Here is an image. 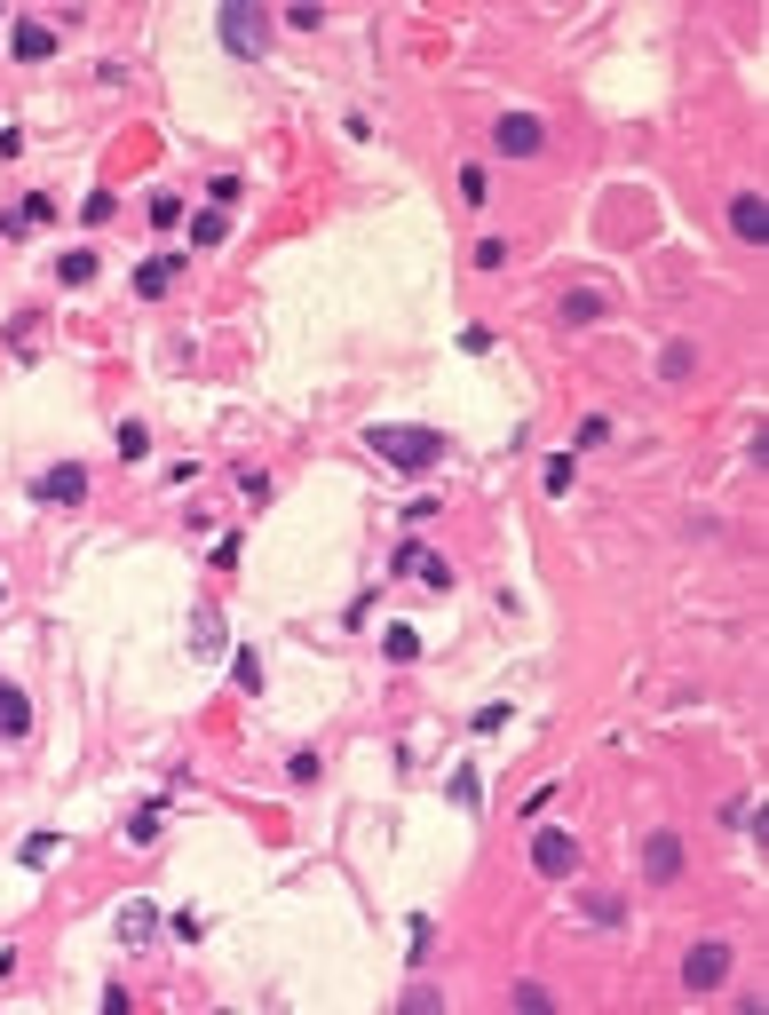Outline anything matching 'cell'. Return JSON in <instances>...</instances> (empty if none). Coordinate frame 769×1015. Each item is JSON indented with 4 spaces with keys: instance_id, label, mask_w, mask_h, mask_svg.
<instances>
[{
    "instance_id": "29",
    "label": "cell",
    "mask_w": 769,
    "mask_h": 1015,
    "mask_svg": "<svg viewBox=\"0 0 769 1015\" xmlns=\"http://www.w3.org/2000/svg\"><path fill=\"white\" fill-rule=\"evenodd\" d=\"M80 215H88V223H111V215H119V191H88Z\"/></svg>"
},
{
    "instance_id": "25",
    "label": "cell",
    "mask_w": 769,
    "mask_h": 1015,
    "mask_svg": "<svg viewBox=\"0 0 769 1015\" xmlns=\"http://www.w3.org/2000/svg\"><path fill=\"white\" fill-rule=\"evenodd\" d=\"M191 651H222V619L215 611H191Z\"/></svg>"
},
{
    "instance_id": "26",
    "label": "cell",
    "mask_w": 769,
    "mask_h": 1015,
    "mask_svg": "<svg viewBox=\"0 0 769 1015\" xmlns=\"http://www.w3.org/2000/svg\"><path fill=\"white\" fill-rule=\"evenodd\" d=\"M318 770H326V762H318V746H294V754H286V778H294V786H310Z\"/></svg>"
},
{
    "instance_id": "8",
    "label": "cell",
    "mask_w": 769,
    "mask_h": 1015,
    "mask_svg": "<svg viewBox=\"0 0 769 1015\" xmlns=\"http://www.w3.org/2000/svg\"><path fill=\"white\" fill-rule=\"evenodd\" d=\"M730 230H738V246H769V207H762V191H738V199H730Z\"/></svg>"
},
{
    "instance_id": "22",
    "label": "cell",
    "mask_w": 769,
    "mask_h": 1015,
    "mask_svg": "<svg viewBox=\"0 0 769 1015\" xmlns=\"http://www.w3.org/2000/svg\"><path fill=\"white\" fill-rule=\"evenodd\" d=\"M571 476H579V452H555L548 468H540V484H548L555 500H563V492H571Z\"/></svg>"
},
{
    "instance_id": "23",
    "label": "cell",
    "mask_w": 769,
    "mask_h": 1015,
    "mask_svg": "<svg viewBox=\"0 0 769 1015\" xmlns=\"http://www.w3.org/2000/svg\"><path fill=\"white\" fill-rule=\"evenodd\" d=\"M238 199H246V175H215V183H207V207H215V215H230Z\"/></svg>"
},
{
    "instance_id": "27",
    "label": "cell",
    "mask_w": 769,
    "mask_h": 1015,
    "mask_svg": "<svg viewBox=\"0 0 769 1015\" xmlns=\"http://www.w3.org/2000/svg\"><path fill=\"white\" fill-rule=\"evenodd\" d=\"M460 199L484 207V199H492V175H484V167H460Z\"/></svg>"
},
{
    "instance_id": "1",
    "label": "cell",
    "mask_w": 769,
    "mask_h": 1015,
    "mask_svg": "<svg viewBox=\"0 0 769 1015\" xmlns=\"http://www.w3.org/2000/svg\"><path fill=\"white\" fill-rule=\"evenodd\" d=\"M444 429H405V421H373L365 429V452L381 460V468H405V476H421V468H437L444 460Z\"/></svg>"
},
{
    "instance_id": "24",
    "label": "cell",
    "mask_w": 769,
    "mask_h": 1015,
    "mask_svg": "<svg viewBox=\"0 0 769 1015\" xmlns=\"http://www.w3.org/2000/svg\"><path fill=\"white\" fill-rule=\"evenodd\" d=\"M222 238H230V215H215V207L191 215V246H222Z\"/></svg>"
},
{
    "instance_id": "3",
    "label": "cell",
    "mask_w": 769,
    "mask_h": 1015,
    "mask_svg": "<svg viewBox=\"0 0 769 1015\" xmlns=\"http://www.w3.org/2000/svg\"><path fill=\"white\" fill-rule=\"evenodd\" d=\"M532 873H540V881H571V873H579V833H571V825H540V833H532Z\"/></svg>"
},
{
    "instance_id": "32",
    "label": "cell",
    "mask_w": 769,
    "mask_h": 1015,
    "mask_svg": "<svg viewBox=\"0 0 769 1015\" xmlns=\"http://www.w3.org/2000/svg\"><path fill=\"white\" fill-rule=\"evenodd\" d=\"M603 437H611V413H587V421H579V445H571V452H587V445H603Z\"/></svg>"
},
{
    "instance_id": "28",
    "label": "cell",
    "mask_w": 769,
    "mask_h": 1015,
    "mask_svg": "<svg viewBox=\"0 0 769 1015\" xmlns=\"http://www.w3.org/2000/svg\"><path fill=\"white\" fill-rule=\"evenodd\" d=\"M56 849H64V833H32V841H24V849H16V857H24V865H48V857H56Z\"/></svg>"
},
{
    "instance_id": "7",
    "label": "cell",
    "mask_w": 769,
    "mask_h": 1015,
    "mask_svg": "<svg viewBox=\"0 0 769 1015\" xmlns=\"http://www.w3.org/2000/svg\"><path fill=\"white\" fill-rule=\"evenodd\" d=\"M643 881H651V889H674V881H682V841H674L666 825L643 841Z\"/></svg>"
},
{
    "instance_id": "5",
    "label": "cell",
    "mask_w": 769,
    "mask_h": 1015,
    "mask_svg": "<svg viewBox=\"0 0 769 1015\" xmlns=\"http://www.w3.org/2000/svg\"><path fill=\"white\" fill-rule=\"evenodd\" d=\"M32 500H40V508H80V500H88V468H80V460L40 468V476H32Z\"/></svg>"
},
{
    "instance_id": "11",
    "label": "cell",
    "mask_w": 769,
    "mask_h": 1015,
    "mask_svg": "<svg viewBox=\"0 0 769 1015\" xmlns=\"http://www.w3.org/2000/svg\"><path fill=\"white\" fill-rule=\"evenodd\" d=\"M8 48H16V64H48V56H56V32H48V24H32V16H24V24H16V32H8Z\"/></svg>"
},
{
    "instance_id": "35",
    "label": "cell",
    "mask_w": 769,
    "mask_h": 1015,
    "mask_svg": "<svg viewBox=\"0 0 769 1015\" xmlns=\"http://www.w3.org/2000/svg\"><path fill=\"white\" fill-rule=\"evenodd\" d=\"M468 262H476V270H500V262H508V238H484V246H476Z\"/></svg>"
},
{
    "instance_id": "17",
    "label": "cell",
    "mask_w": 769,
    "mask_h": 1015,
    "mask_svg": "<svg viewBox=\"0 0 769 1015\" xmlns=\"http://www.w3.org/2000/svg\"><path fill=\"white\" fill-rule=\"evenodd\" d=\"M159 825H167V801H143V809L127 817V841H135V849H151V841H159Z\"/></svg>"
},
{
    "instance_id": "21",
    "label": "cell",
    "mask_w": 769,
    "mask_h": 1015,
    "mask_svg": "<svg viewBox=\"0 0 769 1015\" xmlns=\"http://www.w3.org/2000/svg\"><path fill=\"white\" fill-rule=\"evenodd\" d=\"M111 445H119V460H151V429H143V421H119Z\"/></svg>"
},
{
    "instance_id": "37",
    "label": "cell",
    "mask_w": 769,
    "mask_h": 1015,
    "mask_svg": "<svg viewBox=\"0 0 769 1015\" xmlns=\"http://www.w3.org/2000/svg\"><path fill=\"white\" fill-rule=\"evenodd\" d=\"M8 976H16V944H0V984H8Z\"/></svg>"
},
{
    "instance_id": "38",
    "label": "cell",
    "mask_w": 769,
    "mask_h": 1015,
    "mask_svg": "<svg viewBox=\"0 0 769 1015\" xmlns=\"http://www.w3.org/2000/svg\"><path fill=\"white\" fill-rule=\"evenodd\" d=\"M0 595H8V579H0Z\"/></svg>"
},
{
    "instance_id": "10",
    "label": "cell",
    "mask_w": 769,
    "mask_h": 1015,
    "mask_svg": "<svg viewBox=\"0 0 769 1015\" xmlns=\"http://www.w3.org/2000/svg\"><path fill=\"white\" fill-rule=\"evenodd\" d=\"M183 270H191V254H151V262L135 270V294H143V302H159V294H167Z\"/></svg>"
},
{
    "instance_id": "36",
    "label": "cell",
    "mask_w": 769,
    "mask_h": 1015,
    "mask_svg": "<svg viewBox=\"0 0 769 1015\" xmlns=\"http://www.w3.org/2000/svg\"><path fill=\"white\" fill-rule=\"evenodd\" d=\"M230 675H238V690H262V659H254V651H238V667H230Z\"/></svg>"
},
{
    "instance_id": "34",
    "label": "cell",
    "mask_w": 769,
    "mask_h": 1015,
    "mask_svg": "<svg viewBox=\"0 0 769 1015\" xmlns=\"http://www.w3.org/2000/svg\"><path fill=\"white\" fill-rule=\"evenodd\" d=\"M405 1008H413V1015H444V992H429V984H413V992H405Z\"/></svg>"
},
{
    "instance_id": "18",
    "label": "cell",
    "mask_w": 769,
    "mask_h": 1015,
    "mask_svg": "<svg viewBox=\"0 0 769 1015\" xmlns=\"http://www.w3.org/2000/svg\"><path fill=\"white\" fill-rule=\"evenodd\" d=\"M690 365H698L690 341H666V349H659V381H690Z\"/></svg>"
},
{
    "instance_id": "12",
    "label": "cell",
    "mask_w": 769,
    "mask_h": 1015,
    "mask_svg": "<svg viewBox=\"0 0 769 1015\" xmlns=\"http://www.w3.org/2000/svg\"><path fill=\"white\" fill-rule=\"evenodd\" d=\"M151 936H159V904H119V944H151Z\"/></svg>"
},
{
    "instance_id": "15",
    "label": "cell",
    "mask_w": 769,
    "mask_h": 1015,
    "mask_svg": "<svg viewBox=\"0 0 769 1015\" xmlns=\"http://www.w3.org/2000/svg\"><path fill=\"white\" fill-rule=\"evenodd\" d=\"M96 270H104V262H96V246H72V254H56V278H64V286H88Z\"/></svg>"
},
{
    "instance_id": "14",
    "label": "cell",
    "mask_w": 769,
    "mask_h": 1015,
    "mask_svg": "<svg viewBox=\"0 0 769 1015\" xmlns=\"http://www.w3.org/2000/svg\"><path fill=\"white\" fill-rule=\"evenodd\" d=\"M24 730H32V706L16 682H0V738H24Z\"/></svg>"
},
{
    "instance_id": "30",
    "label": "cell",
    "mask_w": 769,
    "mask_h": 1015,
    "mask_svg": "<svg viewBox=\"0 0 769 1015\" xmlns=\"http://www.w3.org/2000/svg\"><path fill=\"white\" fill-rule=\"evenodd\" d=\"M579 904H587V920H619V912H627V904L611 897V889H587V897H579Z\"/></svg>"
},
{
    "instance_id": "2",
    "label": "cell",
    "mask_w": 769,
    "mask_h": 1015,
    "mask_svg": "<svg viewBox=\"0 0 769 1015\" xmlns=\"http://www.w3.org/2000/svg\"><path fill=\"white\" fill-rule=\"evenodd\" d=\"M222 48H230L238 64H262V48H270V8H262V0H230V8H222Z\"/></svg>"
},
{
    "instance_id": "31",
    "label": "cell",
    "mask_w": 769,
    "mask_h": 1015,
    "mask_svg": "<svg viewBox=\"0 0 769 1015\" xmlns=\"http://www.w3.org/2000/svg\"><path fill=\"white\" fill-rule=\"evenodd\" d=\"M48 215H56V199H48V191H32V199L16 207V223H24V230H32V223H48Z\"/></svg>"
},
{
    "instance_id": "19",
    "label": "cell",
    "mask_w": 769,
    "mask_h": 1015,
    "mask_svg": "<svg viewBox=\"0 0 769 1015\" xmlns=\"http://www.w3.org/2000/svg\"><path fill=\"white\" fill-rule=\"evenodd\" d=\"M405 960H413V968L437 960V920H429V912H413V952H405Z\"/></svg>"
},
{
    "instance_id": "20",
    "label": "cell",
    "mask_w": 769,
    "mask_h": 1015,
    "mask_svg": "<svg viewBox=\"0 0 769 1015\" xmlns=\"http://www.w3.org/2000/svg\"><path fill=\"white\" fill-rule=\"evenodd\" d=\"M143 215H151L159 230H175V223H183V191H151V199H143Z\"/></svg>"
},
{
    "instance_id": "9",
    "label": "cell",
    "mask_w": 769,
    "mask_h": 1015,
    "mask_svg": "<svg viewBox=\"0 0 769 1015\" xmlns=\"http://www.w3.org/2000/svg\"><path fill=\"white\" fill-rule=\"evenodd\" d=\"M397 571H405V579H421V587H452V564H444V556H429V548H421V540H405V548H397Z\"/></svg>"
},
{
    "instance_id": "33",
    "label": "cell",
    "mask_w": 769,
    "mask_h": 1015,
    "mask_svg": "<svg viewBox=\"0 0 769 1015\" xmlns=\"http://www.w3.org/2000/svg\"><path fill=\"white\" fill-rule=\"evenodd\" d=\"M8 341H16V357H32V349H40V326H32V310H24L16 326H8Z\"/></svg>"
},
{
    "instance_id": "6",
    "label": "cell",
    "mask_w": 769,
    "mask_h": 1015,
    "mask_svg": "<svg viewBox=\"0 0 769 1015\" xmlns=\"http://www.w3.org/2000/svg\"><path fill=\"white\" fill-rule=\"evenodd\" d=\"M722 976H730V944H722V936H706V944L682 952V984H690V992H722Z\"/></svg>"
},
{
    "instance_id": "4",
    "label": "cell",
    "mask_w": 769,
    "mask_h": 1015,
    "mask_svg": "<svg viewBox=\"0 0 769 1015\" xmlns=\"http://www.w3.org/2000/svg\"><path fill=\"white\" fill-rule=\"evenodd\" d=\"M540 143H548V119L540 112H500L492 119V151H500V159H532Z\"/></svg>"
},
{
    "instance_id": "16",
    "label": "cell",
    "mask_w": 769,
    "mask_h": 1015,
    "mask_svg": "<svg viewBox=\"0 0 769 1015\" xmlns=\"http://www.w3.org/2000/svg\"><path fill=\"white\" fill-rule=\"evenodd\" d=\"M381 659H397V667H413V659H421V627H405V619H397V627L381 635Z\"/></svg>"
},
{
    "instance_id": "13",
    "label": "cell",
    "mask_w": 769,
    "mask_h": 1015,
    "mask_svg": "<svg viewBox=\"0 0 769 1015\" xmlns=\"http://www.w3.org/2000/svg\"><path fill=\"white\" fill-rule=\"evenodd\" d=\"M555 318H563V326H595V318H603V294H595V286H579V294H563V302H555Z\"/></svg>"
}]
</instances>
